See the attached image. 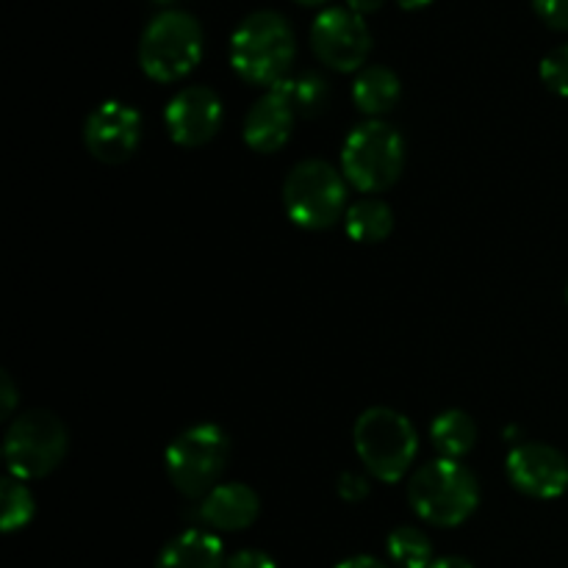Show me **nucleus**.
<instances>
[{
	"instance_id": "nucleus-1",
	"label": "nucleus",
	"mask_w": 568,
	"mask_h": 568,
	"mask_svg": "<svg viewBox=\"0 0 568 568\" xmlns=\"http://www.w3.org/2000/svg\"><path fill=\"white\" fill-rule=\"evenodd\" d=\"M297 42L283 14L272 9L253 11L239 22L231 37V64L239 75L255 87H275L288 78Z\"/></svg>"
},
{
	"instance_id": "nucleus-2",
	"label": "nucleus",
	"mask_w": 568,
	"mask_h": 568,
	"mask_svg": "<svg viewBox=\"0 0 568 568\" xmlns=\"http://www.w3.org/2000/svg\"><path fill=\"white\" fill-rule=\"evenodd\" d=\"M408 499L416 516L427 525L458 527L477 510L480 488L464 464L453 458H438L410 477Z\"/></svg>"
},
{
	"instance_id": "nucleus-3",
	"label": "nucleus",
	"mask_w": 568,
	"mask_h": 568,
	"mask_svg": "<svg viewBox=\"0 0 568 568\" xmlns=\"http://www.w3.org/2000/svg\"><path fill=\"white\" fill-rule=\"evenodd\" d=\"M203 59V28L189 11L166 9L155 14L139 39V64L144 75L172 83L189 75Z\"/></svg>"
},
{
	"instance_id": "nucleus-4",
	"label": "nucleus",
	"mask_w": 568,
	"mask_h": 568,
	"mask_svg": "<svg viewBox=\"0 0 568 568\" xmlns=\"http://www.w3.org/2000/svg\"><path fill=\"white\" fill-rule=\"evenodd\" d=\"M355 453L361 464L383 483H397L416 460L419 436L408 416L392 408H369L355 422Z\"/></svg>"
},
{
	"instance_id": "nucleus-5",
	"label": "nucleus",
	"mask_w": 568,
	"mask_h": 568,
	"mask_svg": "<svg viewBox=\"0 0 568 568\" xmlns=\"http://www.w3.org/2000/svg\"><path fill=\"white\" fill-rule=\"evenodd\" d=\"M405 164V142L388 122L369 120L353 128L342 148V172L358 192L377 194L394 186Z\"/></svg>"
},
{
	"instance_id": "nucleus-6",
	"label": "nucleus",
	"mask_w": 568,
	"mask_h": 568,
	"mask_svg": "<svg viewBox=\"0 0 568 568\" xmlns=\"http://www.w3.org/2000/svg\"><path fill=\"white\" fill-rule=\"evenodd\" d=\"M231 444L216 425L189 427L166 449V475L183 497H205L216 488Z\"/></svg>"
},
{
	"instance_id": "nucleus-7",
	"label": "nucleus",
	"mask_w": 568,
	"mask_h": 568,
	"mask_svg": "<svg viewBox=\"0 0 568 568\" xmlns=\"http://www.w3.org/2000/svg\"><path fill=\"white\" fill-rule=\"evenodd\" d=\"M347 189L342 175L325 161H303L283 183V205L294 225L305 231H325L342 216Z\"/></svg>"
},
{
	"instance_id": "nucleus-8",
	"label": "nucleus",
	"mask_w": 568,
	"mask_h": 568,
	"mask_svg": "<svg viewBox=\"0 0 568 568\" xmlns=\"http://www.w3.org/2000/svg\"><path fill=\"white\" fill-rule=\"evenodd\" d=\"M67 455V427L48 410H28L6 430L3 458L17 480L50 475Z\"/></svg>"
},
{
	"instance_id": "nucleus-9",
	"label": "nucleus",
	"mask_w": 568,
	"mask_h": 568,
	"mask_svg": "<svg viewBox=\"0 0 568 568\" xmlns=\"http://www.w3.org/2000/svg\"><path fill=\"white\" fill-rule=\"evenodd\" d=\"M311 48L322 64L338 72H355L364 67L372 50L369 26L353 9L333 6L316 14L311 26Z\"/></svg>"
},
{
	"instance_id": "nucleus-10",
	"label": "nucleus",
	"mask_w": 568,
	"mask_h": 568,
	"mask_svg": "<svg viewBox=\"0 0 568 568\" xmlns=\"http://www.w3.org/2000/svg\"><path fill=\"white\" fill-rule=\"evenodd\" d=\"M142 139V114L133 105L109 100L89 114L83 142L103 164H122L131 159Z\"/></svg>"
},
{
	"instance_id": "nucleus-11",
	"label": "nucleus",
	"mask_w": 568,
	"mask_h": 568,
	"mask_svg": "<svg viewBox=\"0 0 568 568\" xmlns=\"http://www.w3.org/2000/svg\"><path fill=\"white\" fill-rule=\"evenodd\" d=\"M170 139L181 148L211 142L222 125V100L209 87H189L170 100L164 111Z\"/></svg>"
},
{
	"instance_id": "nucleus-12",
	"label": "nucleus",
	"mask_w": 568,
	"mask_h": 568,
	"mask_svg": "<svg viewBox=\"0 0 568 568\" xmlns=\"http://www.w3.org/2000/svg\"><path fill=\"white\" fill-rule=\"evenodd\" d=\"M510 483L536 499H555L568 488V460L547 444H519L508 455Z\"/></svg>"
},
{
	"instance_id": "nucleus-13",
	"label": "nucleus",
	"mask_w": 568,
	"mask_h": 568,
	"mask_svg": "<svg viewBox=\"0 0 568 568\" xmlns=\"http://www.w3.org/2000/svg\"><path fill=\"white\" fill-rule=\"evenodd\" d=\"M294 120H297V114L286 103V98L277 89H270L244 120V142L255 153H275L292 136Z\"/></svg>"
},
{
	"instance_id": "nucleus-14",
	"label": "nucleus",
	"mask_w": 568,
	"mask_h": 568,
	"mask_svg": "<svg viewBox=\"0 0 568 568\" xmlns=\"http://www.w3.org/2000/svg\"><path fill=\"white\" fill-rule=\"evenodd\" d=\"M258 494L244 483H225L205 494L200 505V519L222 532H239L258 519Z\"/></svg>"
},
{
	"instance_id": "nucleus-15",
	"label": "nucleus",
	"mask_w": 568,
	"mask_h": 568,
	"mask_svg": "<svg viewBox=\"0 0 568 568\" xmlns=\"http://www.w3.org/2000/svg\"><path fill=\"white\" fill-rule=\"evenodd\" d=\"M225 549L214 532L186 530L161 549L155 568H222Z\"/></svg>"
},
{
	"instance_id": "nucleus-16",
	"label": "nucleus",
	"mask_w": 568,
	"mask_h": 568,
	"mask_svg": "<svg viewBox=\"0 0 568 568\" xmlns=\"http://www.w3.org/2000/svg\"><path fill=\"white\" fill-rule=\"evenodd\" d=\"M399 94H403V83L399 75L388 67H366L358 72L353 83V100L364 114L381 116L388 114L394 105L399 103Z\"/></svg>"
},
{
	"instance_id": "nucleus-17",
	"label": "nucleus",
	"mask_w": 568,
	"mask_h": 568,
	"mask_svg": "<svg viewBox=\"0 0 568 568\" xmlns=\"http://www.w3.org/2000/svg\"><path fill=\"white\" fill-rule=\"evenodd\" d=\"M344 227H347V236L353 242L377 244L392 236L394 214L383 200L364 197L355 205H349L347 214H344Z\"/></svg>"
},
{
	"instance_id": "nucleus-18",
	"label": "nucleus",
	"mask_w": 568,
	"mask_h": 568,
	"mask_svg": "<svg viewBox=\"0 0 568 568\" xmlns=\"http://www.w3.org/2000/svg\"><path fill=\"white\" fill-rule=\"evenodd\" d=\"M430 442L444 458L458 460L460 455H466L475 447L477 425L471 422L469 414H464V410H444V414L436 416V422H433Z\"/></svg>"
},
{
	"instance_id": "nucleus-19",
	"label": "nucleus",
	"mask_w": 568,
	"mask_h": 568,
	"mask_svg": "<svg viewBox=\"0 0 568 568\" xmlns=\"http://www.w3.org/2000/svg\"><path fill=\"white\" fill-rule=\"evenodd\" d=\"M272 89H277L286 98V103L292 105L297 116L320 114L327 103V81L322 75H316V72H303L297 78H283Z\"/></svg>"
},
{
	"instance_id": "nucleus-20",
	"label": "nucleus",
	"mask_w": 568,
	"mask_h": 568,
	"mask_svg": "<svg viewBox=\"0 0 568 568\" xmlns=\"http://www.w3.org/2000/svg\"><path fill=\"white\" fill-rule=\"evenodd\" d=\"M388 558L399 568H430L433 560V544L416 527H397L386 541Z\"/></svg>"
},
{
	"instance_id": "nucleus-21",
	"label": "nucleus",
	"mask_w": 568,
	"mask_h": 568,
	"mask_svg": "<svg viewBox=\"0 0 568 568\" xmlns=\"http://www.w3.org/2000/svg\"><path fill=\"white\" fill-rule=\"evenodd\" d=\"M0 499H3V508H0V527L3 532H17L33 519V503L31 491L26 488V480H17V477H3V486H0Z\"/></svg>"
},
{
	"instance_id": "nucleus-22",
	"label": "nucleus",
	"mask_w": 568,
	"mask_h": 568,
	"mask_svg": "<svg viewBox=\"0 0 568 568\" xmlns=\"http://www.w3.org/2000/svg\"><path fill=\"white\" fill-rule=\"evenodd\" d=\"M541 81L549 92L568 98V42L544 55Z\"/></svg>"
},
{
	"instance_id": "nucleus-23",
	"label": "nucleus",
	"mask_w": 568,
	"mask_h": 568,
	"mask_svg": "<svg viewBox=\"0 0 568 568\" xmlns=\"http://www.w3.org/2000/svg\"><path fill=\"white\" fill-rule=\"evenodd\" d=\"M536 14L555 31H568V0H532Z\"/></svg>"
},
{
	"instance_id": "nucleus-24",
	"label": "nucleus",
	"mask_w": 568,
	"mask_h": 568,
	"mask_svg": "<svg viewBox=\"0 0 568 568\" xmlns=\"http://www.w3.org/2000/svg\"><path fill=\"white\" fill-rule=\"evenodd\" d=\"M338 494H342V499H347V503H361V499L369 494V483H366V477L355 475V471H344V475L338 477Z\"/></svg>"
},
{
	"instance_id": "nucleus-25",
	"label": "nucleus",
	"mask_w": 568,
	"mask_h": 568,
	"mask_svg": "<svg viewBox=\"0 0 568 568\" xmlns=\"http://www.w3.org/2000/svg\"><path fill=\"white\" fill-rule=\"evenodd\" d=\"M225 568H277V566L266 552H258V549H244V552L233 555V558L225 564Z\"/></svg>"
},
{
	"instance_id": "nucleus-26",
	"label": "nucleus",
	"mask_w": 568,
	"mask_h": 568,
	"mask_svg": "<svg viewBox=\"0 0 568 568\" xmlns=\"http://www.w3.org/2000/svg\"><path fill=\"white\" fill-rule=\"evenodd\" d=\"M336 568H388V566L381 564L377 558H369V555H355V558L342 560Z\"/></svg>"
},
{
	"instance_id": "nucleus-27",
	"label": "nucleus",
	"mask_w": 568,
	"mask_h": 568,
	"mask_svg": "<svg viewBox=\"0 0 568 568\" xmlns=\"http://www.w3.org/2000/svg\"><path fill=\"white\" fill-rule=\"evenodd\" d=\"M386 3V0H347V9H353L355 14H372V11H377L381 6Z\"/></svg>"
},
{
	"instance_id": "nucleus-28",
	"label": "nucleus",
	"mask_w": 568,
	"mask_h": 568,
	"mask_svg": "<svg viewBox=\"0 0 568 568\" xmlns=\"http://www.w3.org/2000/svg\"><path fill=\"white\" fill-rule=\"evenodd\" d=\"M17 403V392H14V383H11L9 375H3V416L11 414Z\"/></svg>"
},
{
	"instance_id": "nucleus-29",
	"label": "nucleus",
	"mask_w": 568,
	"mask_h": 568,
	"mask_svg": "<svg viewBox=\"0 0 568 568\" xmlns=\"http://www.w3.org/2000/svg\"><path fill=\"white\" fill-rule=\"evenodd\" d=\"M430 568H475V566L466 564V560H460V558H442V560H436Z\"/></svg>"
},
{
	"instance_id": "nucleus-30",
	"label": "nucleus",
	"mask_w": 568,
	"mask_h": 568,
	"mask_svg": "<svg viewBox=\"0 0 568 568\" xmlns=\"http://www.w3.org/2000/svg\"><path fill=\"white\" fill-rule=\"evenodd\" d=\"M399 6H403V9H408V11H416V9H425V6H430L433 0H397Z\"/></svg>"
},
{
	"instance_id": "nucleus-31",
	"label": "nucleus",
	"mask_w": 568,
	"mask_h": 568,
	"mask_svg": "<svg viewBox=\"0 0 568 568\" xmlns=\"http://www.w3.org/2000/svg\"><path fill=\"white\" fill-rule=\"evenodd\" d=\"M297 3H305V6H316V3H325V0H297Z\"/></svg>"
}]
</instances>
